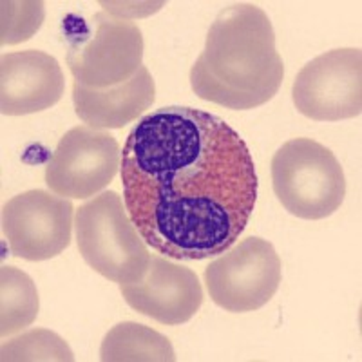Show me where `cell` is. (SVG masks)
Returning a JSON list of instances; mask_svg holds the SVG:
<instances>
[{
    "mask_svg": "<svg viewBox=\"0 0 362 362\" xmlns=\"http://www.w3.org/2000/svg\"><path fill=\"white\" fill-rule=\"evenodd\" d=\"M293 105L315 122H341L362 112V53L358 47L319 54L297 73Z\"/></svg>",
    "mask_w": 362,
    "mask_h": 362,
    "instance_id": "obj_7",
    "label": "cell"
},
{
    "mask_svg": "<svg viewBox=\"0 0 362 362\" xmlns=\"http://www.w3.org/2000/svg\"><path fill=\"white\" fill-rule=\"evenodd\" d=\"M103 362H174L176 351L165 335L138 322H119L100 346Z\"/></svg>",
    "mask_w": 362,
    "mask_h": 362,
    "instance_id": "obj_13",
    "label": "cell"
},
{
    "mask_svg": "<svg viewBox=\"0 0 362 362\" xmlns=\"http://www.w3.org/2000/svg\"><path fill=\"white\" fill-rule=\"evenodd\" d=\"M283 76L270 18L259 6L239 2L210 25L205 49L190 69V87L205 102L248 111L270 102Z\"/></svg>",
    "mask_w": 362,
    "mask_h": 362,
    "instance_id": "obj_2",
    "label": "cell"
},
{
    "mask_svg": "<svg viewBox=\"0 0 362 362\" xmlns=\"http://www.w3.org/2000/svg\"><path fill=\"white\" fill-rule=\"evenodd\" d=\"M119 165L122 151L111 132L78 125L58 141L45 167V183L62 198L87 199L115 180Z\"/></svg>",
    "mask_w": 362,
    "mask_h": 362,
    "instance_id": "obj_8",
    "label": "cell"
},
{
    "mask_svg": "<svg viewBox=\"0 0 362 362\" xmlns=\"http://www.w3.org/2000/svg\"><path fill=\"white\" fill-rule=\"evenodd\" d=\"M73 203L47 190H28L2 209V232L15 257L53 259L71 245Z\"/></svg>",
    "mask_w": 362,
    "mask_h": 362,
    "instance_id": "obj_9",
    "label": "cell"
},
{
    "mask_svg": "<svg viewBox=\"0 0 362 362\" xmlns=\"http://www.w3.org/2000/svg\"><path fill=\"white\" fill-rule=\"evenodd\" d=\"M38 299L35 281L15 267L0 270V335L8 339L31 326L38 317Z\"/></svg>",
    "mask_w": 362,
    "mask_h": 362,
    "instance_id": "obj_14",
    "label": "cell"
},
{
    "mask_svg": "<svg viewBox=\"0 0 362 362\" xmlns=\"http://www.w3.org/2000/svg\"><path fill=\"white\" fill-rule=\"evenodd\" d=\"M272 185L284 210L308 221L335 214L346 196L339 160L310 138H296L277 148L272 160Z\"/></svg>",
    "mask_w": 362,
    "mask_h": 362,
    "instance_id": "obj_4",
    "label": "cell"
},
{
    "mask_svg": "<svg viewBox=\"0 0 362 362\" xmlns=\"http://www.w3.org/2000/svg\"><path fill=\"white\" fill-rule=\"evenodd\" d=\"M119 173L125 209L145 243L177 261L228 250L259 189L243 138L219 116L180 105L148 112L131 129Z\"/></svg>",
    "mask_w": 362,
    "mask_h": 362,
    "instance_id": "obj_1",
    "label": "cell"
},
{
    "mask_svg": "<svg viewBox=\"0 0 362 362\" xmlns=\"http://www.w3.org/2000/svg\"><path fill=\"white\" fill-rule=\"evenodd\" d=\"M0 358L4 362H73L74 354L60 335L51 329L37 328L6 341L0 350Z\"/></svg>",
    "mask_w": 362,
    "mask_h": 362,
    "instance_id": "obj_15",
    "label": "cell"
},
{
    "mask_svg": "<svg viewBox=\"0 0 362 362\" xmlns=\"http://www.w3.org/2000/svg\"><path fill=\"white\" fill-rule=\"evenodd\" d=\"M66 89L62 67L44 51L9 53L0 62V111L24 116L51 109Z\"/></svg>",
    "mask_w": 362,
    "mask_h": 362,
    "instance_id": "obj_11",
    "label": "cell"
},
{
    "mask_svg": "<svg viewBox=\"0 0 362 362\" xmlns=\"http://www.w3.org/2000/svg\"><path fill=\"white\" fill-rule=\"evenodd\" d=\"M74 232L83 261L102 277L132 284L147 276L153 255L118 192L105 190L83 203L76 210Z\"/></svg>",
    "mask_w": 362,
    "mask_h": 362,
    "instance_id": "obj_3",
    "label": "cell"
},
{
    "mask_svg": "<svg viewBox=\"0 0 362 362\" xmlns=\"http://www.w3.org/2000/svg\"><path fill=\"white\" fill-rule=\"evenodd\" d=\"M156 100V83L145 66L127 82L93 89L73 82L74 112L93 129H122L138 119Z\"/></svg>",
    "mask_w": 362,
    "mask_h": 362,
    "instance_id": "obj_12",
    "label": "cell"
},
{
    "mask_svg": "<svg viewBox=\"0 0 362 362\" xmlns=\"http://www.w3.org/2000/svg\"><path fill=\"white\" fill-rule=\"evenodd\" d=\"M144 35L134 22L96 13L86 31L74 37L67 66L74 82L93 89H109L134 76L144 66Z\"/></svg>",
    "mask_w": 362,
    "mask_h": 362,
    "instance_id": "obj_5",
    "label": "cell"
},
{
    "mask_svg": "<svg viewBox=\"0 0 362 362\" xmlns=\"http://www.w3.org/2000/svg\"><path fill=\"white\" fill-rule=\"evenodd\" d=\"M119 292L132 310L167 326L190 321L203 305L198 276L161 255L151 257L147 276L140 283L119 284Z\"/></svg>",
    "mask_w": 362,
    "mask_h": 362,
    "instance_id": "obj_10",
    "label": "cell"
},
{
    "mask_svg": "<svg viewBox=\"0 0 362 362\" xmlns=\"http://www.w3.org/2000/svg\"><path fill=\"white\" fill-rule=\"evenodd\" d=\"M0 18V44L17 45L29 40L42 28L45 18L44 2L21 0V2H2Z\"/></svg>",
    "mask_w": 362,
    "mask_h": 362,
    "instance_id": "obj_16",
    "label": "cell"
},
{
    "mask_svg": "<svg viewBox=\"0 0 362 362\" xmlns=\"http://www.w3.org/2000/svg\"><path fill=\"white\" fill-rule=\"evenodd\" d=\"M281 259L267 239L247 238L205 268L210 299L232 313L263 308L281 284Z\"/></svg>",
    "mask_w": 362,
    "mask_h": 362,
    "instance_id": "obj_6",
    "label": "cell"
}]
</instances>
